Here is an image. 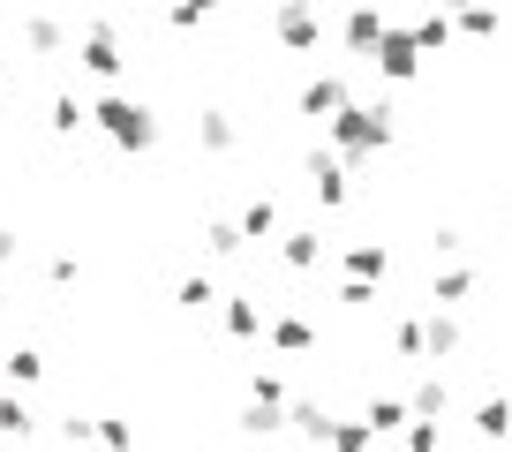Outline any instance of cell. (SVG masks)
I'll return each instance as SVG.
<instances>
[{
	"label": "cell",
	"mask_w": 512,
	"mask_h": 452,
	"mask_svg": "<svg viewBox=\"0 0 512 452\" xmlns=\"http://www.w3.org/2000/svg\"><path fill=\"white\" fill-rule=\"evenodd\" d=\"M475 430H482V437H505V430H512V407H505V400H490V407L475 415Z\"/></svg>",
	"instance_id": "cell-1"
}]
</instances>
